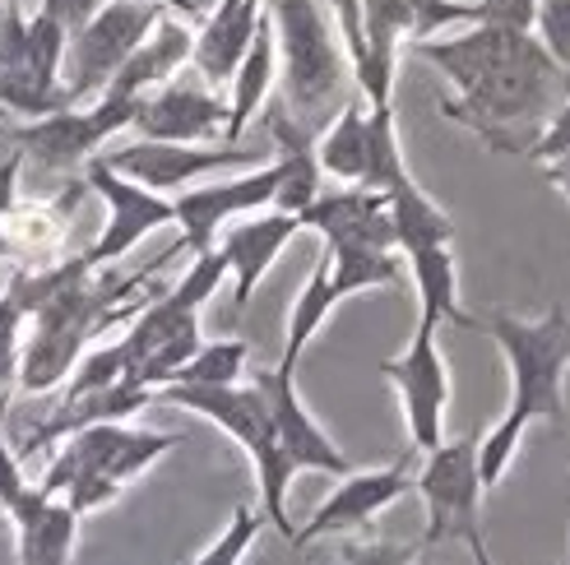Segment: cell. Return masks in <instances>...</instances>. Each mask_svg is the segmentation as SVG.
Returning a JSON list of instances; mask_svg holds the SVG:
<instances>
[{
  "mask_svg": "<svg viewBox=\"0 0 570 565\" xmlns=\"http://www.w3.org/2000/svg\"><path fill=\"white\" fill-rule=\"evenodd\" d=\"M566 98L570 75L533 33H515L464 93L441 102V111L464 130H473L492 153H529L538 126H548V117Z\"/></svg>",
  "mask_w": 570,
  "mask_h": 565,
  "instance_id": "1",
  "label": "cell"
},
{
  "mask_svg": "<svg viewBox=\"0 0 570 565\" xmlns=\"http://www.w3.org/2000/svg\"><path fill=\"white\" fill-rule=\"evenodd\" d=\"M154 404H177L186 413L209 417L214 427L233 436L250 464H255V483H261V515L265 524L278 528L283 543H297V528L288 519V483L297 477V464L283 455V445L274 436V413H269V394L261 380L250 385H218V389H190V385H163L154 394Z\"/></svg>",
  "mask_w": 570,
  "mask_h": 565,
  "instance_id": "2",
  "label": "cell"
},
{
  "mask_svg": "<svg viewBox=\"0 0 570 565\" xmlns=\"http://www.w3.org/2000/svg\"><path fill=\"white\" fill-rule=\"evenodd\" d=\"M274 42H278V83L283 107L297 126L316 135L330 111L344 102L348 89V51L344 38L334 33L321 0H274Z\"/></svg>",
  "mask_w": 570,
  "mask_h": 565,
  "instance_id": "3",
  "label": "cell"
},
{
  "mask_svg": "<svg viewBox=\"0 0 570 565\" xmlns=\"http://www.w3.org/2000/svg\"><path fill=\"white\" fill-rule=\"evenodd\" d=\"M473 329L492 334V344L510 361V408L505 417L529 427L533 417L561 427L566 417V371H570V316L566 306H552L548 316L520 320L510 310L473 316Z\"/></svg>",
  "mask_w": 570,
  "mask_h": 565,
  "instance_id": "4",
  "label": "cell"
},
{
  "mask_svg": "<svg viewBox=\"0 0 570 565\" xmlns=\"http://www.w3.org/2000/svg\"><path fill=\"white\" fill-rule=\"evenodd\" d=\"M163 14H167V6H158V0H107L79 33H70L66 66H61L70 107L89 102V98L98 102L107 93V83L117 79V70L130 61V51L154 33V23Z\"/></svg>",
  "mask_w": 570,
  "mask_h": 565,
  "instance_id": "5",
  "label": "cell"
},
{
  "mask_svg": "<svg viewBox=\"0 0 570 565\" xmlns=\"http://www.w3.org/2000/svg\"><path fill=\"white\" fill-rule=\"evenodd\" d=\"M177 445H181V436H167V432H139V427H126V422H98V427H83L51 449V464L38 487L47 496H61L79 477H111V483L126 487L130 477H139Z\"/></svg>",
  "mask_w": 570,
  "mask_h": 565,
  "instance_id": "6",
  "label": "cell"
},
{
  "mask_svg": "<svg viewBox=\"0 0 570 565\" xmlns=\"http://www.w3.org/2000/svg\"><path fill=\"white\" fill-rule=\"evenodd\" d=\"M413 487L422 492L426 505V533L422 547L454 543L478 533V511H482V473H478V440H441L436 449H426V459L413 477Z\"/></svg>",
  "mask_w": 570,
  "mask_h": 565,
  "instance_id": "7",
  "label": "cell"
},
{
  "mask_svg": "<svg viewBox=\"0 0 570 565\" xmlns=\"http://www.w3.org/2000/svg\"><path fill=\"white\" fill-rule=\"evenodd\" d=\"M135 111H139V98L102 93L94 107H66V111H51V117L23 121L14 130V145L23 158H33L42 172H70V167L98 158L107 139L135 121Z\"/></svg>",
  "mask_w": 570,
  "mask_h": 565,
  "instance_id": "8",
  "label": "cell"
},
{
  "mask_svg": "<svg viewBox=\"0 0 570 565\" xmlns=\"http://www.w3.org/2000/svg\"><path fill=\"white\" fill-rule=\"evenodd\" d=\"M436 329L432 320H417L413 344L381 361V376L399 389V404H404V422H409V440L417 455L436 449L445 436V404H450V371H445V357L436 348Z\"/></svg>",
  "mask_w": 570,
  "mask_h": 565,
  "instance_id": "9",
  "label": "cell"
},
{
  "mask_svg": "<svg viewBox=\"0 0 570 565\" xmlns=\"http://www.w3.org/2000/svg\"><path fill=\"white\" fill-rule=\"evenodd\" d=\"M83 181H89L94 195H102V200H107V228H102V237L94 241L89 256H83L94 269L130 256V250L145 241L149 232L167 228V222H177L173 200H167V195L139 186V181H130V177H121V172H111L102 158L83 162Z\"/></svg>",
  "mask_w": 570,
  "mask_h": 565,
  "instance_id": "10",
  "label": "cell"
},
{
  "mask_svg": "<svg viewBox=\"0 0 570 565\" xmlns=\"http://www.w3.org/2000/svg\"><path fill=\"white\" fill-rule=\"evenodd\" d=\"M111 172H121L149 190H186L190 181L209 177V172H233V167L261 162V149H242V145H163V139H139V145L111 149L102 153Z\"/></svg>",
  "mask_w": 570,
  "mask_h": 565,
  "instance_id": "11",
  "label": "cell"
},
{
  "mask_svg": "<svg viewBox=\"0 0 570 565\" xmlns=\"http://www.w3.org/2000/svg\"><path fill=\"white\" fill-rule=\"evenodd\" d=\"M413 459L417 455H399L394 464L385 468H366V473H348L344 483H338L325 500H321V511L306 519V528H297V543L293 552H306L311 543H321L330 538V533H353V528H366L372 524L385 505H394L399 496H404L413 487Z\"/></svg>",
  "mask_w": 570,
  "mask_h": 565,
  "instance_id": "12",
  "label": "cell"
},
{
  "mask_svg": "<svg viewBox=\"0 0 570 565\" xmlns=\"http://www.w3.org/2000/svg\"><path fill=\"white\" fill-rule=\"evenodd\" d=\"M278 181H283V167L265 162V167H255V172H246V177H227L218 186H195V190L177 195L173 214H177V228H181V250H190V256L214 250V232L223 228L227 218L274 205Z\"/></svg>",
  "mask_w": 570,
  "mask_h": 565,
  "instance_id": "13",
  "label": "cell"
},
{
  "mask_svg": "<svg viewBox=\"0 0 570 565\" xmlns=\"http://www.w3.org/2000/svg\"><path fill=\"white\" fill-rule=\"evenodd\" d=\"M66 107H70L66 83L51 79L33 61L23 6L0 10V111H6V117L38 121V117H51V111H66Z\"/></svg>",
  "mask_w": 570,
  "mask_h": 565,
  "instance_id": "14",
  "label": "cell"
},
{
  "mask_svg": "<svg viewBox=\"0 0 570 565\" xmlns=\"http://www.w3.org/2000/svg\"><path fill=\"white\" fill-rule=\"evenodd\" d=\"M139 139H163V145H205V139L223 135L227 126V102L199 83L167 79L163 89L139 98L135 121Z\"/></svg>",
  "mask_w": 570,
  "mask_h": 565,
  "instance_id": "15",
  "label": "cell"
},
{
  "mask_svg": "<svg viewBox=\"0 0 570 565\" xmlns=\"http://www.w3.org/2000/svg\"><path fill=\"white\" fill-rule=\"evenodd\" d=\"M255 380H261L265 394H269L274 436H278V445H283V455L297 464V473H302V468H306V473H330V477H348V473H353V459L321 432V422L306 413L302 394H297V385H293V371L274 366V371H261Z\"/></svg>",
  "mask_w": 570,
  "mask_h": 565,
  "instance_id": "16",
  "label": "cell"
},
{
  "mask_svg": "<svg viewBox=\"0 0 570 565\" xmlns=\"http://www.w3.org/2000/svg\"><path fill=\"white\" fill-rule=\"evenodd\" d=\"M302 228L321 232L325 246H362V250H399L394 237V218L385 195L376 190H362V186H344L334 195H316L302 214H297Z\"/></svg>",
  "mask_w": 570,
  "mask_h": 565,
  "instance_id": "17",
  "label": "cell"
},
{
  "mask_svg": "<svg viewBox=\"0 0 570 565\" xmlns=\"http://www.w3.org/2000/svg\"><path fill=\"white\" fill-rule=\"evenodd\" d=\"M0 511H6V519L14 524L19 565H70L79 515L61 496H47L42 487H28L10 505H0Z\"/></svg>",
  "mask_w": 570,
  "mask_h": 565,
  "instance_id": "18",
  "label": "cell"
},
{
  "mask_svg": "<svg viewBox=\"0 0 570 565\" xmlns=\"http://www.w3.org/2000/svg\"><path fill=\"white\" fill-rule=\"evenodd\" d=\"M297 232H302L297 214H283V209L261 214V218H246V222H237V228L223 232L218 256H223L227 274L237 278V288H233L237 310H246L250 293L261 288V278L274 269V260L283 256V246H288Z\"/></svg>",
  "mask_w": 570,
  "mask_h": 565,
  "instance_id": "19",
  "label": "cell"
},
{
  "mask_svg": "<svg viewBox=\"0 0 570 565\" xmlns=\"http://www.w3.org/2000/svg\"><path fill=\"white\" fill-rule=\"evenodd\" d=\"M149 404H154V389H139V385H130V380H117V385H107V389L61 399L47 422H38V427L23 436L19 459L38 455V449H56L66 436H75V432H83V427H98V422H126V417H135V413H145Z\"/></svg>",
  "mask_w": 570,
  "mask_h": 565,
  "instance_id": "20",
  "label": "cell"
},
{
  "mask_svg": "<svg viewBox=\"0 0 570 565\" xmlns=\"http://www.w3.org/2000/svg\"><path fill=\"white\" fill-rule=\"evenodd\" d=\"M261 14H265V0H218V6L199 19L195 51H190V66L199 70V79L233 83L255 28H261Z\"/></svg>",
  "mask_w": 570,
  "mask_h": 565,
  "instance_id": "21",
  "label": "cell"
},
{
  "mask_svg": "<svg viewBox=\"0 0 570 565\" xmlns=\"http://www.w3.org/2000/svg\"><path fill=\"white\" fill-rule=\"evenodd\" d=\"M190 51H195L190 23H186L181 14L167 10V14L154 23V33L130 51V61L117 70V79L107 83V93H111V98H145V93L163 89V83L177 79V70L190 61Z\"/></svg>",
  "mask_w": 570,
  "mask_h": 565,
  "instance_id": "22",
  "label": "cell"
},
{
  "mask_svg": "<svg viewBox=\"0 0 570 565\" xmlns=\"http://www.w3.org/2000/svg\"><path fill=\"white\" fill-rule=\"evenodd\" d=\"M278 79V42H274V19L261 14V28L242 56V66L233 75V98H227V126H223V145H237L250 117L269 102V89Z\"/></svg>",
  "mask_w": 570,
  "mask_h": 565,
  "instance_id": "23",
  "label": "cell"
},
{
  "mask_svg": "<svg viewBox=\"0 0 570 565\" xmlns=\"http://www.w3.org/2000/svg\"><path fill=\"white\" fill-rule=\"evenodd\" d=\"M404 260L413 269L417 297H422V320L432 325H464L473 329V316H464L460 306V269H454V246H417L404 250Z\"/></svg>",
  "mask_w": 570,
  "mask_h": 565,
  "instance_id": "24",
  "label": "cell"
},
{
  "mask_svg": "<svg viewBox=\"0 0 570 565\" xmlns=\"http://www.w3.org/2000/svg\"><path fill=\"white\" fill-rule=\"evenodd\" d=\"M316 162H321V177L362 186V177H366V107L362 102H344L338 117L321 130Z\"/></svg>",
  "mask_w": 570,
  "mask_h": 565,
  "instance_id": "25",
  "label": "cell"
},
{
  "mask_svg": "<svg viewBox=\"0 0 570 565\" xmlns=\"http://www.w3.org/2000/svg\"><path fill=\"white\" fill-rule=\"evenodd\" d=\"M390 218H394V237H399V256L417 246H454V222L432 205V195H422L413 177H404L390 195Z\"/></svg>",
  "mask_w": 570,
  "mask_h": 565,
  "instance_id": "26",
  "label": "cell"
},
{
  "mask_svg": "<svg viewBox=\"0 0 570 565\" xmlns=\"http://www.w3.org/2000/svg\"><path fill=\"white\" fill-rule=\"evenodd\" d=\"M338 306V297H334V288H330V250H321V260H316V269H311V278H306V288L297 293V301H293V316H288V338H283V371H297V357L306 353V344L321 334V325H325V316Z\"/></svg>",
  "mask_w": 570,
  "mask_h": 565,
  "instance_id": "27",
  "label": "cell"
},
{
  "mask_svg": "<svg viewBox=\"0 0 570 565\" xmlns=\"http://www.w3.org/2000/svg\"><path fill=\"white\" fill-rule=\"evenodd\" d=\"M330 250V288L344 301L366 288H394L399 256L394 250H362V246H325Z\"/></svg>",
  "mask_w": 570,
  "mask_h": 565,
  "instance_id": "28",
  "label": "cell"
},
{
  "mask_svg": "<svg viewBox=\"0 0 570 565\" xmlns=\"http://www.w3.org/2000/svg\"><path fill=\"white\" fill-rule=\"evenodd\" d=\"M404 177H409V167H404V149H399L394 107H372L366 111V177H362V190L390 195Z\"/></svg>",
  "mask_w": 570,
  "mask_h": 565,
  "instance_id": "29",
  "label": "cell"
},
{
  "mask_svg": "<svg viewBox=\"0 0 570 565\" xmlns=\"http://www.w3.org/2000/svg\"><path fill=\"white\" fill-rule=\"evenodd\" d=\"M246 344L242 338H223V344H199V353L177 371L173 385H190V389H218V385H237L242 366H246Z\"/></svg>",
  "mask_w": 570,
  "mask_h": 565,
  "instance_id": "30",
  "label": "cell"
},
{
  "mask_svg": "<svg viewBox=\"0 0 570 565\" xmlns=\"http://www.w3.org/2000/svg\"><path fill=\"white\" fill-rule=\"evenodd\" d=\"M261 528H265V515L255 511V505H237L233 524L218 533L205 556H195V565H242V556L250 552V543H255V533Z\"/></svg>",
  "mask_w": 570,
  "mask_h": 565,
  "instance_id": "31",
  "label": "cell"
},
{
  "mask_svg": "<svg viewBox=\"0 0 570 565\" xmlns=\"http://www.w3.org/2000/svg\"><path fill=\"white\" fill-rule=\"evenodd\" d=\"M102 6H107V0H42V14H51L56 23L66 28V33H79V28L89 23ZM158 6H167L173 14H181V19H205L199 0H158Z\"/></svg>",
  "mask_w": 570,
  "mask_h": 565,
  "instance_id": "32",
  "label": "cell"
},
{
  "mask_svg": "<svg viewBox=\"0 0 570 565\" xmlns=\"http://www.w3.org/2000/svg\"><path fill=\"white\" fill-rule=\"evenodd\" d=\"M533 38L543 42L552 61L570 75V0H538Z\"/></svg>",
  "mask_w": 570,
  "mask_h": 565,
  "instance_id": "33",
  "label": "cell"
},
{
  "mask_svg": "<svg viewBox=\"0 0 570 565\" xmlns=\"http://www.w3.org/2000/svg\"><path fill=\"white\" fill-rule=\"evenodd\" d=\"M19 325H23V310L0 297V408H6V394H10V380H19Z\"/></svg>",
  "mask_w": 570,
  "mask_h": 565,
  "instance_id": "34",
  "label": "cell"
},
{
  "mask_svg": "<svg viewBox=\"0 0 570 565\" xmlns=\"http://www.w3.org/2000/svg\"><path fill=\"white\" fill-rule=\"evenodd\" d=\"M422 552V543H348L344 556H338V565H413Z\"/></svg>",
  "mask_w": 570,
  "mask_h": 565,
  "instance_id": "35",
  "label": "cell"
},
{
  "mask_svg": "<svg viewBox=\"0 0 570 565\" xmlns=\"http://www.w3.org/2000/svg\"><path fill=\"white\" fill-rule=\"evenodd\" d=\"M117 496H121V483H111V477H79V483H70V487L61 492V500L70 505L79 519L94 515V511H102V505H111Z\"/></svg>",
  "mask_w": 570,
  "mask_h": 565,
  "instance_id": "36",
  "label": "cell"
},
{
  "mask_svg": "<svg viewBox=\"0 0 570 565\" xmlns=\"http://www.w3.org/2000/svg\"><path fill=\"white\" fill-rule=\"evenodd\" d=\"M561 153H570V98L548 117V126L538 130V139L529 145L524 158H533V162H552V158H561Z\"/></svg>",
  "mask_w": 570,
  "mask_h": 565,
  "instance_id": "37",
  "label": "cell"
},
{
  "mask_svg": "<svg viewBox=\"0 0 570 565\" xmlns=\"http://www.w3.org/2000/svg\"><path fill=\"white\" fill-rule=\"evenodd\" d=\"M533 14H538V0H478V23H501V28L533 33Z\"/></svg>",
  "mask_w": 570,
  "mask_h": 565,
  "instance_id": "38",
  "label": "cell"
},
{
  "mask_svg": "<svg viewBox=\"0 0 570 565\" xmlns=\"http://www.w3.org/2000/svg\"><path fill=\"white\" fill-rule=\"evenodd\" d=\"M19 172H23V153H10L0 162V218L14 214V186H19Z\"/></svg>",
  "mask_w": 570,
  "mask_h": 565,
  "instance_id": "39",
  "label": "cell"
},
{
  "mask_svg": "<svg viewBox=\"0 0 570 565\" xmlns=\"http://www.w3.org/2000/svg\"><path fill=\"white\" fill-rule=\"evenodd\" d=\"M543 177L566 195L570 200V153H561V158H552V162H543Z\"/></svg>",
  "mask_w": 570,
  "mask_h": 565,
  "instance_id": "40",
  "label": "cell"
},
{
  "mask_svg": "<svg viewBox=\"0 0 570 565\" xmlns=\"http://www.w3.org/2000/svg\"><path fill=\"white\" fill-rule=\"evenodd\" d=\"M464 543H469V556H473V565H497V561H492V552H488V543H482V533H469Z\"/></svg>",
  "mask_w": 570,
  "mask_h": 565,
  "instance_id": "41",
  "label": "cell"
},
{
  "mask_svg": "<svg viewBox=\"0 0 570 565\" xmlns=\"http://www.w3.org/2000/svg\"><path fill=\"white\" fill-rule=\"evenodd\" d=\"M10 6H23V0H0V10H10Z\"/></svg>",
  "mask_w": 570,
  "mask_h": 565,
  "instance_id": "42",
  "label": "cell"
},
{
  "mask_svg": "<svg viewBox=\"0 0 570 565\" xmlns=\"http://www.w3.org/2000/svg\"><path fill=\"white\" fill-rule=\"evenodd\" d=\"M0 121H6V111H0Z\"/></svg>",
  "mask_w": 570,
  "mask_h": 565,
  "instance_id": "43",
  "label": "cell"
}]
</instances>
